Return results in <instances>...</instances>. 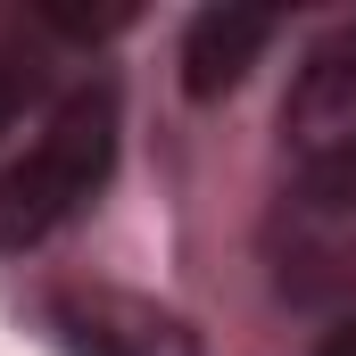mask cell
Returning a JSON list of instances; mask_svg holds the SVG:
<instances>
[{
    "mask_svg": "<svg viewBox=\"0 0 356 356\" xmlns=\"http://www.w3.org/2000/svg\"><path fill=\"white\" fill-rule=\"evenodd\" d=\"M50 323H58L67 356H199V340L175 315L133 290H58Z\"/></svg>",
    "mask_w": 356,
    "mask_h": 356,
    "instance_id": "cell-3",
    "label": "cell"
},
{
    "mask_svg": "<svg viewBox=\"0 0 356 356\" xmlns=\"http://www.w3.org/2000/svg\"><path fill=\"white\" fill-rule=\"evenodd\" d=\"M116 166V91L83 83L50 108V124L25 141V158L0 175V249H33L58 224H75Z\"/></svg>",
    "mask_w": 356,
    "mask_h": 356,
    "instance_id": "cell-1",
    "label": "cell"
},
{
    "mask_svg": "<svg viewBox=\"0 0 356 356\" xmlns=\"http://www.w3.org/2000/svg\"><path fill=\"white\" fill-rule=\"evenodd\" d=\"M25 99H33V67L25 58H0V133L25 116Z\"/></svg>",
    "mask_w": 356,
    "mask_h": 356,
    "instance_id": "cell-5",
    "label": "cell"
},
{
    "mask_svg": "<svg viewBox=\"0 0 356 356\" xmlns=\"http://www.w3.org/2000/svg\"><path fill=\"white\" fill-rule=\"evenodd\" d=\"M315 356H356V315H348V323H340V332H332V340H323Z\"/></svg>",
    "mask_w": 356,
    "mask_h": 356,
    "instance_id": "cell-6",
    "label": "cell"
},
{
    "mask_svg": "<svg viewBox=\"0 0 356 356\" xmlns=\"http://www.w3.org/2000/svg\"><path fill=\"white\" fill-rule=\"evenodd\" d=\"M282 141L315 175H356V25L323 33L282 99Z\"/></svg>",
    "mask_w": 356,
    "mask_h": 356,
    "instance_id": "cell-2",
    "label": "cell"
},
{
    "mask_svg": "<svg viewBox=\"0 0 356 356\" xmlns=\"http://www.w3.org/2000/svg\"><path fill=\"white\" fill-rule=\"evenodd\" d=\"M266 42H273V17H266V8H199L191 33H182V83H191V99L232 91L249 67H257Z\"/></svg>",
    "mask_w": 356,
    "mask_h": 356,
    "instance_id": "cell-4",
    "label": "cell"
}]
</instances>
